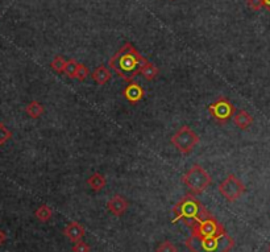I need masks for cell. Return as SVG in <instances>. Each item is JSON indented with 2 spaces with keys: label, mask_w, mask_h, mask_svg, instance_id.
Returning a JSON list of instances; mask_svg holds the SVG:
<instances>
[{
  "label": "cell",
  "mask_w": 270,
  "mask_h": 252,
  "mask_svg": "<svg viewBox=\"0 0 270 252\" xmlns=\"http://www.w3.org/2000/svg\"><path fill=\"white\" fill-rule=\"evenodd\" d=\"M107 181L106 177L100 174V173H94L87 178V185L94 190V192H100L104 186H106Z\"/></svg>",
  "instance_id": "14"
},
{
  "label": "cell",
  "mask_w": 270,
  "mask_h": 252,
  "mask_svg": "<svg viewBox=\"0 0 270 252\" xmlns=\"http://www.w3.org/2000/svg\"><path fill=\"white\" fill-rule=\"evenodd\" d=\"M218 190L228 202H235L245 193L246 188L235 174L231 173V174H228L223 182H220Z\"/></svg>",
  "instance_id": "7"
},
{
  "label": "cell",
  "mask_w": 270,
  "mask_h": 252,
  "mask_svg": "<svg viewBox=\"0 0 270 252\" xmlns=\"http://www.w3.org/2000/svg\"><path fill=\"white\" fill-rule=\"evenodd\" d=\"M199 143L198 135L191 130L190 127L182 126L175 134L172 136V144L183 155H189L193 152L195 145Z\"/></svg>",
  "instance_id": "5"
},
{
  "label": "cell",
  "mask_w": 270,
  "mask_h": 252,
  "mask_svg": "<svg viewBox=\"0 0 270 252\" xmlns=\"http://www.w3.org/2000/svg\"><path fill=\"white\" fill-rule=\"evenodd\" d=\"M5 239H7V235H5V232L3 231V230H0V246H3V244H4Z\"/></svg>",
  "instance_id": "25"
},
{
  "label": "cell",
  "mask_w": 270,
  "mask_h": 252,
  "mask_svg": "<svg viewBox=\"0 0 270 252\" xmlns=\"http://www.w3.org/2000/svg\"><path fill=\"white\" fill-rule=\"evenodd\" d=\"M186 247L191 252H229L235 247V239L227 232L215 238H202L191 234L186 240Z\"/></svg>",
  "instance_id": "3"
},
{
  "label": "cell",
  "mask_w": 270,
  "mask_h": 252,
  "mask_svg": "<svg viewBox=\"0 0 270 252\" xmlns=\"http://www.w3.org/2000/svg\"><path fill=\"white\" fill-rule=\"evenodd\" d=\"M111 76H112V74H111L110 69L107 66H104V65H100V66H98L97 69L94 70V73L91 74V78H93L98 84L103 86V84H106L107 82L111 80Z\"/></svg>",
  "instance_id": "13"
},
{
  "label": "cell",
  "mask_w": 270,
  "mask_h": 252,
  "mask_svg": "<svg viewBox=\"0 0 270 252\" xmlns=\"http://www.w3.org/2000/svg\"><path fill=\"white\" fill-rule=\"evenodd\" d=\"M12 138V132L5 127L4 123L0 122V145H4Z\"/></svg>",
  "instance_id": "20"
},
{
  "label": "cell",
  "mask_w": 270,
  "mask_h": 252,
  "mask_svg": "<svg viewBox=\"0 0 270 252\" xmlns=\"http://www.w3.org/2000/svg\"><path fill=\"white\" fill-rule=\"evenodd\" d=\"M248 7L253 11H260L264 8V1L262 0H246Z\"/></svg>",
  "instance_id": "24"
},
{
  "label": "cell",
  "mask_w": 270,
  "mask_h": 252,
  "mask_svg": "<svg viewBox=\"0 0 270 252\" xmlns=\"http://www.w3.org/2000/svg\"><path fill=\"white\" fill-rule=\"evenodd\" d=\"M76 69H78V62L75 59H68L66 61V66H65V74L69 77V78H75L76 76Z\"/></svg>",
  "instance_id": "19"
},
{
  "label": "cell",
  "mask_w": 270,
  "mask_h": 252,
  "mask_svg": "<svg viewBox=\"0 0 270 252\" xmlns=\"http://www.w3.org/2000/svg\"><path fill=\"white\" fill-rule=\"evenodd\" d=\"M90 72L89 69L83 65V63H78V69H76V76L75 78L78 81H85L89 77Z\"/></svg>",
  "instance_id": "22"
},
{
  "label": "cell",
  "mask_w": 270,
  "mask_h": 252,
  "mask_svg": "<svg viewBox=\"0 0 270 252\" xmlns=\"http://www.w3.org/2000/svg\"><path fill=\"white\" fill-rule=\"evenodd\" d=\"M149 61L141 56L131 42H125L108 61V66L114 70L122 80L132 82L136 76H139L143 67Z\"/></svg>",
  "instance_id": "1"
},
{
  "label": "cell",
  "mask_w": 270,
  "mask_h": 252,
  "mask_svg": "<svg viewBox=\"0 0 270 252\" xmlns=\"http://www.w3.org/2000/svg\"><path fill=\"white\" fill-rule=\"evenodd\" d=\"M34 217H36L40 222H48V221H50V218L53 217V210H51V207H49L48 205H41L40 207L36 209V211H34Z\"/></svg>",
  "instance_id": "16"
},
{
  "label": "cell",
  "mask_w": 270,
  "mask_h": 252,
  "mask_svg": "<svg viewBox=\"0 0 270 252\" xmlns=\"http://www.w3.org/2000/svg\"><path fill=\"white\" fill-rule=\"evenodd\" d=\"M65 66H66V59L62 56H55L54 59L51 61L50 67L57 73H64Z\"/></svg>",
  "instance_id": "18"
},
{
  "label": "cell",
  "mask_w": 270,
  "mask_h": 252,
  "mask_svg": "<svg viewBox=\"0 0 270 252\" xmlns=\"http://www.w3.org/2000/svg\"><path fill=\"white\" fill-rule=\"evenodd\" d=\"M107 209L115 217H122L128 210V201L122 196L116 194L107 202Z\"/></svg>",
  "instance_id": "9"
},
{
  "label": "cell",
  "mask_w": 270,
  "mask_h": 252,
  "mask_svg": "<svg viewBox=\"0 0 270 252\" xmlns=\"http://www.w3.org/2000/svg\"><path fill=\"white\" fill-rule=\"evenodd\" d=\"M182 182L187 186L191 194H202L204 193L208 186L211 185V176L200 167V165H193L187 172L182 176Z\"/></svg>",
  "instance_id": "4"
},
{
  "label": "cell",
  "mask_w": 270,
  "mask_h": 252,
  "mask_svg": "<svg viewBox=\"0 0 270 252\" xmlns=\"http://www.w3.org/2000/svg\"><path fill=\"white\" fill-rule=\"evenodd\" d=\"M207 109H208V111L211 112V115L218 123L228 122L229 119L233 118V115L236 112L235 106L224 97H220L219 99H216Z\"/></svg>",
  "instance_id": "8"
},
{
  "label": "cell",
  "mask_w": 270,
  "mask_h": 252,
  "mask_svg": "<svg viewBox=\"0 0 270 252\" xmlns=\"http://www.w3.org/2000/svg\"><path fill=\"white\" fill-rule=\"evenodd\" d=\"M140 74H141L147 81H153L157 76H158V67H157L154 63H152L149 61V62L143 67V70H141Z\"/></svg>",
  "instance_id": "17"
},
{
  "label": "cell",
  "mask_w": 270,
  "mask_h": 252,
  "mask_svg": "<svg viewBox=\"0 0 270 252\" xmlns=\"http://www.w3.org/2000/svg\"><path fill=\"white\" fill-rule=\"evenodd\" d=\"M64 234L70 242L76 243V242L83 239V236L86 235V230L79 222H70L64 228Z\"/></svg>",
  "instance_id": "10"
},
{
  "label": "cell",
  "mask_w": 270,
  "mask_h": 252,
  "mask_svg": "<svg viewBox=\"0 0 270 252\" xmlns=\"http://www.w3.org/2000/svg\"><path fill=\"white\" fill-rule=\"evenodd\" d=\"M224 232H225V230H224L223 224L218 222V219L214 218L212 215L191 226V234L202 236V238H215V236L221 235Z\"/></svg>",
  "instance_id": "6"
},
{
  "label": "cell",
  "mask_w": 270,
  "mask_h": 252,
  "mask_svg": "<svg viewBox=\"0 0 270 252\" xmlns=\"http://www.w3.org/2000/svg\"><path fill=\"white\" fill-rule=\"evenodd\" d=\"M73 252H90V246L83 240H79L73 246Z\"/></svg>",
  "instance_id": "23"
},
{
  "label": "cell",
  "mask_w": 270,
  "mask_h": 252,
  "mask_svg": "<svg viewBox=\"0 0 270 252\" xmlns=\"http://www.w3.org/2000/svg\"><path fill=\"white\" fill-rule=\"evenodd\" d=\"M25 112L30 118L38 119L44 113V106L38 101H32L25 107Z\"/></svg>",
  "instance_id": "15"
},
{
  "label": "cell",
  "mask_w": 270,
  "mask_h": 252,
  "mask_svg": "<svg viewBox=\"0 0 270 252\" xmlns=\"http://www.w3.org/2000/svg\"><path fill=\"white\" fill-rule=\"evenodd\" d=\"M123 95L125 97L128 102L131 103H137L144 98V88L141 87V84L137 82H129L127 87L123 90Z\"/></svg>",
  "instance_id": "11"
},
{
  "label": "cell",
  "mask_w": 270,
  "mask_h": 252,
  "mask_svg": "<svg viewBox=\"0 0 270 252\" xmlns=\"http://www.w3.org/2000/svg\"><path fill=\"white\" fill-rule=\"evenodd\" d=\"M268 251L270 252V243H269V247H268Z\"/></svg>",
  "instance_id": "27"
},
{
  "label": "cell",
  "mask_w": 270,
  "mask_h": 252,
  "mask_svg": "<svg viewBox=\"0 0 270 252\" xmlns=\"http://www.w3.org/2000/svg\"><path fill=\"white\" fill-rule=\"evenodd\" d=\"M233 122L240 130H246V128L252 126L253 116L245 110H236V112L233 115Z\"/></svg>",
  "instance_id": "12"
},
{
  "label": "cell",
  "mask_w": 270,
  "mask_h": 252,
  "mask_svg": "<svg viewBox=\"0 0 270 252\" xmlns=\"http://www.w3.org/2000/svg\"><path fill=\"white\" fill-rule=\"evenodd\" d=\"M156 252H177V247L170 240H166L156 248Z\"/></svg>",
  "instance_id": "21"
},
{
  "label": "cell",
  "mask_w": 270,
  "mask_h": 252,
  "mask_svg": "<svg viewBox=\"0 0 270 252\" xmlns=\"http://www.w3.org/2000/svg\"><path fill=\"white\" fill-rule=\"evenodd\" d=\"M174 219L173 223L178 221H183L186 226H193L199 221L210 217V213L207 209L200 203V202L194 197V194H187L182 198L181 201H178L173 207Z\"/></svg>",
  "instance_id": "2"
},
{
  "label": "cell",
  "mask_w": 270,
  "mask_h": 252,
  "mask_svg": "<svg viewBox=\"0 0 270 252\" xmlns=\"http://www.w3.org/2000/svg\"><path fill=\"white\" fill-rule=\"evenodd\" d=\"M264 1V8H266L270 12V0H262Z\"/></svg>",
  "instance_id": "26"
}]
</instances>
